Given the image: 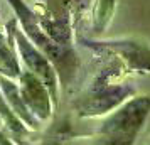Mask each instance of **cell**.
<instances>
[{
    "label": "cell",
    "instance_id": "52a82bcc",
    "mask_svg": "<svg viewBox=\"0 0 150 145\" xmlns=\"http://www.w3.org/2000/svg\"><path fill=\"white\" fill-rule=\"evenodd\" d=\"M19 81V93L24 105L29 108V111L34 115L41 123L47 122L54 115V101L49 93L47 86L42 83L41 78H37L34 73L29 69H22L21 76L17 78Z\"/></svg>",
    "mask_w": 150,
    "mask_h": 145
},
{
    "label": "cell",
    "instance_id": "277c9868",
    "mask_svg": "<svg viewBox=\"0 0 150 145\" xmlns=\"http://www.w3.org/2000/svg\"><path fill=\"white\" fill-rule=\"evenodd\" d=\"M34 12L44 30L56 42L73 46V27L91 0H34Z\"/></svg>",
    "mask_w": 150,
    "mask_h": 145
},
{
    "label": "cell",
    "instance_id": "7a4b0ae2",
    "mask_svg": "<svg viewBox=\"0 0 150 145\" xmlns=\"http://www.w3.org/2000/svg\"><path fill=\"white\" fill-rule=\"evenodd\" d=\"M7 4L14 10L15 19L19 22L21 29L24 30V34L52 61L57 78H59V86L69 88L71 84H74V79L81 68L74 46H62L59 42H56L44 30L34 8L29 7L25 0H7Z\"/></svg>",
    "mask_w": 150,
    "mask_h": 145
},
{
    "label": "cell",
    "instance_id": "9c48e42d",
    "mask_svg": "<svg viewBox=\"0 0 150 145\" xmlns=\"http://www.w3.org/2000/svg\"><path fill=\"white\" fill-rule=\"evenodd\" d=\"M0 90H2V95L5 98V101L8 103V106L12 108V111L27 125L30 130L32 132L41 130L42 123L24 105V101H22V98H21V93H19V84H15V81L12 78H7V76H4V74H0Z\"/></svg>",
    "mask_w": 150,
    "mask_h": 145
},
{
    "label": "cell",
    "instance_id": "8992f818",
    "mask_svg": "<svg viewBox=\"0 0 150 145\" xmlns=\"http://www.w3.org/2000/svg\"><path fill=\"white\" fill-rule=\"evenodd\" d=\"M84 47L96 54L108 52L125 62L130 71L150 73V46L138 39H111V41H93L88 37H78Z\"/></svg>",
    "mask_w": 150,
    "mask_h": 145
},
{
    "label": "cell",
    "instance_id": "3957f363",
    "mask_svg": "<svg viewBox=\"0 0 150 145\" xmlns=\"http://www.w3.org/2000/svg\"><path fill=\"white\" fill-rule=\"evenodd\" d=\"M150 115V96L133 95L118 105L115 110L103 115L91 137L98 144L128 145L133 144Z\"/></svg>",
    "mask_w": 150,
    "mask_h": 145
},
{
    "label": "cell",
    "instance_id": "5b68a950",
    "mask_svg": "<svg viewBox=\"0 0 150 145\" xmlns=\"http://www.w3.org/2000/svg\"><path fill=\"white\" fill-rule=\"evenodd\" d=\"M8 24L12 27L15 49H17L21 64H24L25 69H29L30 73H34L37 78L42 79V83L47 86L49 93L52 96V101H54L56 110H57V106H59V88L61 86H59V78H57V73H56L52 61L24 34V30L21 29L17 19L8 21Z\"/></svg>",
    "mask_w": 150,
    "mask_h": 145
},
{
    "label": "cell",
    "instance_id": "6da1fadb",
    "mask_svg": "<svg viewBox=\"0 0 150 145\" xmlns=\"http://www.w3.org/2000/svg\"><path fill=\"white\" fill-rule=\"evenodd\" d=\"M100 56L105 57V64L95 71L71 105L79 118L103 117L137 93L133 84L123 81V76L130 71L125 62L108 52H101Z\"/></svg>",
    "mask_w": 150,
    "mask_h": 145
},
{
    "label": "cell",
    "instance_id": "30bf717a",
    "mask_svg": "<svg viewBox=\"0 0 150 145\" xmlns=\"http://www.w3.org/2000/svg\"><path fill=\"white\" fill-rule=\"evenodd\" d=\"M0 123L5 127V130L12 135L14 142H17V144H22L24 138H27L29 133L32 132L27 125L24 123L21 118L12 111V108L8 106V103L5 101V98L2 95V90H0Z\"/></svg>",
    "mask_w": 150,
    "mask_h": 145
},
{
    "label": "cell",
    "instance_id": "8fae6325",
    "mask_svg": "<svg viewBox=\"0 0 150 145\" xmlns=\"http://www.w3.org/2000/svg\"><path fill=\"white\" fill-rule=\"evenodd\" d=\"M116 8V0H95L93 4V17H91V30L93 34H103L113 19Z\"/></svg>",
    "mask_w": 150,
    "mask_h": 145
},
{
    "label": "cell",
    "instance_id": "ba28073f",
    "mask_svg": "<svg viewBox=\"0 0 150 145\" xmlns=\"http://www.w3.org/2000/svg\"><path fill=\"white\" fill-rule=\"evenodd\" d=\"M22 73L21 59L15 49V41L10 24H0V74L17 79Z\"/></svg>",
    "mask_w": 150,
    "mask_h": 145
}]
</instances>
